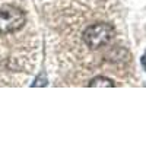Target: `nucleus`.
<instances>
[{
  "label": "nucleus",
  "mask_w": 146,
  "mask_h": 146,
  "mask_svg": "<svg viewBox=\"0 0 146 146\" xmlns=\"http://www.w3.org/2000/svg\"><path fill=\"white\" fill-rule=\"evenodd\" d=\"M25 25V13L19 7L6 5L0 7V34H12Z\"/></svg>",
  "instance_id": "2"
},
{
  "label": "nucleus",
  "mask_w": 146,
  "mask_h": 146,
  "mask_svg": "<svg viewBox=\"0 0 146 146\" xmlns=\"http://www.w3.org/2000/svg\"><path fill=\"white\" fill-rule=\"evenodd\" d=\"M89 86H91V88H94V86L113 88V86H115V83H114L111 79H108V78H104V76H96V78H94V79L89 82Z\"/></svg>",
  "instance_id": "3"
},
{
  "label": "nucleus",
  "mask_w": 146,
  "mask_h": 146,
  "mask_svg": "<svg viewBox=\"0 0 146 146\" xmlns=\"http://www.w3.org/2000/svg\"><path fill=\"white\" fill-rule=\"evenodd\" d=\"M47 85V78H45V73L42 72L41 75L35 79V83H32V86H45Z\"/></svg>",
  "instance_id": "4"
},
{
  "label": "nucleus",
  "mask_w": 146,
  "mask_h": 146,
  "mask_svg": "<svg viewBox=\"0 0 146 146\" xmlns=\"http://www.w3.org/2000/svg\"><path fill=\"white\" fill-rule=\"evenodd\" d=\"M142 66H143V69H145V72H146V51H145V54L142 56Z\"/></svg>",
  "instance_id": "5"
},
{
  "label": "nucleus",
  "mask_w": 146,
  "mask_h": 146,
  "mask_svg": "<svg viewBox=\"0 0 146 146\" xmlns=\"http://www.w3.org/2000/svg\"><path fill=\"white\" fill-rule=\"evenodd\" d=\"M114 36V28L107 22H98L89 25L83 32V41L91 50L100 48L111 41Z\"/></svg>",
  "instance_id": "1"
}]
</instances>
